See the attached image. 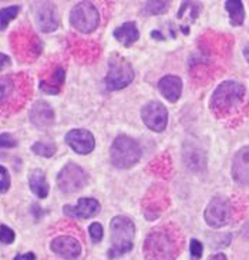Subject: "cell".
Here are the masks:
<instances>
[{
	"instance_id": "484cf974",
	"label": "cell",
	"mask_w": 249,
	"mask_h": 260,
	"mask_svg": "<svg viewBox=\"0 0 249 260\" xmlns=\"http://www.w3.org/2000/svg\"><path fill=\"white\" fill-rule=\"evenodd\" d=\"M16 239L13 229H10L9 226L0 223V243L3 245H12Z\"/></svg>"
},
{
	"instance_id": "836d02e7",
	"label": "cell",
	"mask_w": 249,
	"mask_h": 260,
	"mask_svg": "<svg viewBox=\"0 0 249 260\" xmlns=\"http://www.w3.org/2000/svg\"><path fill=\"white\" fill-rule=\"evenodd\" d=\"M243 56L246 58V61L249 63V43L245 46V49H243Z\"/></svg>"
},
{
	"instance_id": "cb8c5ba5",
	"label": "cell",
	"mask_w": 249,
	"mask_h": 260,
	"mask_svg": "<svg viewBox=\"0 0 249 260\" xmlns=\"http://www.w3.org/2000/svg\"><path fill=\"white\" fill-rule=\"evenodd\" d=\"M19 12H20V6H9L0 9V30H5L7 24L16 19Z\"/></svg>"
},
{
	"instance_id": "f546056e",
	"label": "cell",
	"mask_w": 249,
	"mask_h": 260,
	"mask_svg": "<svg viewBox=\"0 0 249 260\" xmlns=\"http://www.w3.org/2000/svg\"><path fill=\"white\" fill-rule=\"evenodd\" d=\"M17 147V140L10 134H0V148H14Z\"/></svg>"
},
{
	"instance_id": "5b68a950",
	"label": "cell",
	"mask_w": 249,
	"mask_h": 260,
	"mask_svg": "<svg viewBox=\"0 0 249 260\" xmlns=\"http://www.w3.org/2000/svg\"><path fill=\"white\" fill-rule=\"evenodd\" d=\"M134 80V70L131 64L126 58L118 54L111 56L108 63V73H107L104 84L108 91H118L126 88Z\"/></svg>"
},
{
	"instance_id": "e0dca14e",
	"label": "cell",
	"mask_w": 249,
	"mask_h": 260,
	"mask_svg": "<svg viewBox=\"0 0 249 260\" xmlns=\"http://www.w3.org/2000/svg\"><path fill=\"white\" fill-rule=\"evenodd\" d=\"M113 36L117 42H120L122 46L128 47L140 39V31H138L134 21H127V23L121 24L120 27L115 28Z\"/></svg>"
},
{
	"instance_id": "ac0fdd59",
	"label": "cell",
	"mask_w": 249,
	"mask_h": 260,
	"mask_svg": "<svg viewBox=\"0 0 249 260\" xmlns=\"http://www.w3.org/2000/svg\"><path fill=\"white\" fill-rule=\"evenodd\" d=\"M28 185H30V189L35 193L36 197L44 199L47 198L50 192V186L46 179V175L42 169H33L28 175Z\"/></svg>"
},
{
	"instance_id": "d6a6232c",
	"label": "cell",
	"mask_w": 249,
	"mask_h": 260,
	"mask_svg": "<svg viewBox=\"0 0 249 260\" xmlns=\"http://www.w3.org/2000/svg\"><path fill=\"white\" fill-rule=\"evenodd\" d=\"M209 260H228V259H227V256H225L224 253H216V254H213L212 257H211Z\"/></svg>"
},
{
	"instance_id": "30bf717a",
	"label": "cell",
	"mask_w": 249,
	"mask_h": 260,
	"mask_svg": "<svg viewBox=\"0 0 249 260\" xmlns=\"http://www.w3.org/2000/svg\"><path fill=\"white\" fill-rule=\"evenodd\" d=\"M35 20L37 27L44 33L54 31L58 27V16H57L56 6L53 3H36Z\"/></svg>"
},
{
	"instance_id": "4316f807",
	"label": "cell",
	"mask_w": 249,
	"mask_h": 260,
	"mask_svg": "<svg viewBox=\"0 0 249 260\" xmlns=\"http://www.w3.org/2000/svg\"><path fill=\"white\" fill-rule=\"evenodd\" d=\"M88 231H90V238H91L94 243H100L103 240L104 229H103V226L100 225L99 222H92L90 228H88Z\"/></svg>"
},
{
	"instance_id": "52a82bcc",
	"label": "cell",
	"mask_w": 249,
	"mask_h": 260,
	"mask_svg": "<svg viewBox=\"0 0 249 260\" xmlns=\"http://www.w3.org/2000/svg\"><path fill=\"white\" fill-rule=\"evenodd\" d=\"M87 182H88L87 172L73 162L63 167V169L57 175V185L63 193H76L80 189H83Z\"/></svg>"
},
{
	"instance_id": "5bb4252c",
	"label": "cell",
	"mask_w": 249,
	"mask_h": 260,
	"mask_svg": "<svg viewBox=\"0 0 249 260\" xmlns=\"http://www.w3.org/2000/svg\"><path fill=\"white\" fill-rule=\"evenodd\" d=\"M232 178L238 185L249 186V145L242 147L232 161Z\"/></svg>"
},
{
	"instance_id": "603a6c76",
	"label": "cell",
	"mask_w": 249,
	"mask_h": 260,
	"mask_svg": "<svg viewBox=\"0 0 249 260\" xmlns=\"http://www.w3.org/2000/svg\"><path fill=\"white\" fill-rule=\"evenodd\" d=\"M56 144L54 142H36L32 145V151L35 152L36 155H40V156H44V158H50L53 155L56 154Z\"/></svg>"
},
{
	"instance_id": "ffe728a7",
	"label": "cell",
	"mask_w": 249,
	"mask_h": 260,
	"mask_svg": "<svg viewBox=\"0 0 249 260\" xmlns=\"http://www.w3.org/2000/svg\"><path fill=\"white\" fill-rule=\"evenodd\" d=\"M184 155L188 168H191L192 171H202L205 168L206 158L204 151L197 149V148H191V149H185Z\"/></svg>"
},
{
	"instance_id": "d4e9b609",
	"label": "cell",
	"mask_w": 249,
	"mask_h": 260,
	"mask_svg": "<svg viewBox=\"0 0 249 260\" xmlns=\"http://www.w3.org/2000/svg\"><path fill=\"white\" fill-rule=\"evenodd\" d=\"M170 6V2H147L144 6V12L148 14H161L164 12H167V9Z\"/></svg>"
},
{
	"instance_id": "3957f363",
	"label": "cell",
	"mask_w": 249,
	"mask_h": 260,
	"mask_svg": "<svg viewBox=\"0 0 249 260\" xmlns=\"http://www.w3.org/2000/svg\"><path fill=\"white\" fill-rule=\"evenodd\" d=\"M144 254L147 260H175L178 245L168 231L154 229L145 238Z\"/></svg>"
},
{
	"instance_id": "f1b7e54d",
	"label": "cell",
	"mask_w": 249,
	"mask_h": 260,
	"mask_svg": "<svg viewBox=\"0 0 249 260\" xmlns=\"http://www.w3.org/2000/svg\"><path fill=\"white\" fill-rule=\"evenodd\" d=\"M202 252H204V246L202 243L197 239H192L191 243H190V253H191L192 260H199L201 256H202Z\"/></svg>"
},
{
	"instance_id": "9c48e42d",
	"label": "cell",
	"mask_w": 249,
	"mask_h": 260,
	"mask_svg": "<svg viewBox=\"0 0 249 260\" xmlns=\"http://www.w3.org/2000/svg\"><path fill=\"white\" fill-rule=\"evenodd\" d=\"M141 118L147 128L155 133H163L168 124V111L161 103L149 101L142 107Z\"/></svg>"
},
{
	"instance_id": "44dd1931",
	"label": "cell",
	"mask_w": 249,
	"mask_h": 260,
	"mask_svg": "<svg viewBox=\"0 0 249 260\" xmlns=\"http://www.w3.org/2000/svg\"><path fill=\"white\" fill-rule=\"evenodd\" d=\"M225 9L229 13L231 24L232 26H242V23L245 20L243 3L239 0H228V2H225Z\"/></svg>"
},
{
	"instance_id": "6da1fadb",
	"label": "cell",
	"mask_w": 249,
	"mask_h": 260,
	"mask_svg": "<svg viewBox=\"0 0 249 260\" xmlns=\"http://www.w3.org/2000/svg\"><path fill=\"white\" fill-rule=\"evenodd\" d=\"M135 226L127 216L118 215L110 222V249L108 257L115 259L133 250Z\"/></svg>"
},
{
	"instance_id": "277c9868",
	"label": "cell",
	"mask_w": 249,
	"mask_h": 260,
	"mask_svg": "<svg viewBox=\"0 0 249 260\" xmlns=\"http://www.w3.org/2000/svg\"><path fill=\"white\" fill-rule=\"evenodd\" d=\"M110 158L115 168H133L141 158V147L131 137L120 135L111 144Z\"/></svg>"
},
{
	"instance_id": "8992f818",
	"label": "cell",
	"mask_w": 249,
	"mask_h": 260,
	"mask_svg": "<svg viewBox=\"0 0 249 260\" xmlns=\"http://www.w3.org/2000/svg\"><path fill=\"white\" fill-rule=\"evenodd\" d=\"M70 24L80 33L88 35L99 27L100 13L91 2H80L71 9Z\"/></svg>"
},
{
	"instance_id": "7a4b0ae2",
	"label": "cell",
	"mask_w": 249,
	"mask_h": 260,
	"mask_svg": "<svg viewBox=\"0 0 249 260\" xmlns=\"http://www.w3.org/2000/svg\"><path fill=\"white\" fill-rule=\"evenodd\" d=\"M245 95H246V90L241 83L232 81V80L224 81L213 91L209 107H211V110L215 115L225 117L234 108L241 104L245 99Z\"/></svg>"
},
{
	"instance_id": "8fae6325",
	"label": "cell",
	"mask_w": 249,
	"mask_h": 260,
	"mask_svg": "<svg viewBox=\"0 0 249 260\" xmlns=\"http://www.w3.org/2000/svg\"><path fill=\"white\" fill-rule=\"evenodd\" d=\"M66 142L74 152L80 155L90 154L96 147L94 135L83 128H76V129H71L70 133L66 134Z\"/></svg>"
},
{
	"instance_id": "2e32d148",
	"label": "cell",
	"mask_w": 249,
	"mask_h": 260,
	"mask_svg": "<svg viewBox=\"0 0 249 260\" xmlns=\"http://www.w3.org/2000/svg\"><path fill=\"white\" fill-rule=\"evenodd\" d=\"M158 90L164 95V99L170 103H175L182 94V81L177 76H165L158 83Z\"/></svg>"
},
{
	"instance_id": "ba28073f",
	"label": "cell",
	"mask_w": 249,
	"mask_h": 260,
	"mask_svg": "<svg viewBox=\"0 0 249 260\" xmlns=\"http://www.w3.org/2000/svg\"><path fill=\"white\" fill-rule=\"evenodd\" d=\"M232 216V208L229 201H227L225 198L215 197L208 204L204 213L206 225L211 226L213 229H220L222 226H225L229 223Z\"/></svg>"
},
{
	"instance_id": "1f68e13d",
	"label": "cell",
	"mask_w": 249,
	"mask_h": 260,
	"mask_svg": "<svg viewBox=\"0 0 249 260\" xmlns=\"http://www.w3.org/2000/svg\"><path fill=\"white\" fill-rule=\"evenodd\" d=\"M9 64H10V57L6 56V54H3V53H0V70L7 67Z\"/></svg>"
},
{
	"instance_id": "83f0119b",
	"label": "cell",
	"mask_w": 249,
	"mask_h": 260,
	"mask_svg": "<svg viewBox=\"0 0 249 260\" xmlns=\"http://www.w3.org/2000/svg\"><path fill=\"white\" fill-rule=\"evenodd\" d=\"M10 188V175L5 167L0 165V193H6Z\"/></svg>"
},
{
	"instance_id": "4dcf8cb0",
	"label": "cell",
	"mask_w": 249,
	"mask_h": 260,
	"mask_svg": "<svg viewBox=\"0 0 249 260\" xmlns=\"http://www.w3.org/2000/svg\"><path fill=\"white\" fill-rule=\"evenodd\" d=\"M13 260H36V254L33 252H28L24 254H17Z\"/></svg>"
},
{
	"instance_id": "4fadbf2b",
	"label": "cell",
	"mask_w": 249,
	"mask_h": 260,
	"mask_svg": "<svg viewBox=\"0 0 249 260\" xmlns=\"http://www.w3.org/2000/svg\"><path fill=\"white\" fill-rule=\"evenodd\" d=\"M50 249L64 260H76L81 254V245L73 236H58L53 239Z\"/></svg>"
},
{
	"instance_id": "9a60e30c",
	"label": "cell",
	"mask_w": 249,
	"mask_h": 260,
	"mask_svg": "<svg viewBox=\"0 0 249 260\" xmlns=\"http://www.w3.org/2000/svg\"><path fill=\"white\" fill-rule=\"evenodd\" d=\"M30 121L37 128H47L54 122V111L46 101H37L30 110Z\"/></svg>"
},
{
	"instance_id": "7c38bea8",
	"label": "cell",
	"mask_w": 249,
	"mask_h": 260,
	"mask_svg": "<svg viewBox=\"0 0 249 260\" xmlns=\"http://www.w3.org/2000/svg\"><path fill=\"white\" fill-rule=\"evenodd\" d=\"M66 216L74 219H90L100 212V202L94 198H81L77 205H66L63 208Z\"/></svg>"
},
{
	"instance_id": "d6986e66",
	"label": "cell",
	"mask_w": 249,
	"mask_h": 260,
	"mask_svg": "<svg viewBox=\"0 0 249 260\" xmlns=\"http://www.w3.org/2000/svg\"><path fill=\"white\" fill-rule=\"evenodd\" d=\"M64 78H66V73L61 67H56L54 71L50 74L47 80H43L40 83V90L43 92H47L54 95L61 90V85L64 84Z\"/></svg>"
},
{
	"instance_id": "7402d4cb",
	"label": "cell",
	"mask_w": 249,
	"mask_h": 260,
	"mask_svg": "<svg viewBox=\"0 0 249 260\" xmlns=\"http://www.w3.org/2000/svg\"><path fill=\"white\" fill-rule=\"evenodd\" d=\"M14 92V81L10 77H0V107H3Z\"/></svg>"
}]
</instances>
